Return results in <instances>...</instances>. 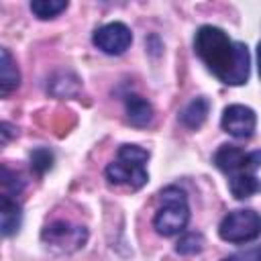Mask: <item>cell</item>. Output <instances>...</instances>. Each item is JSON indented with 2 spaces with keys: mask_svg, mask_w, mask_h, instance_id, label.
Listing matches in <instances>:
<instances>
[{
  "mask_svg": "<svg viewBox=\"0 0 261 261\" xmlns=\"http://www.w3.org/2000/svg\"><path fill=\"white\" fill-rule=\"evenodd\" d=\"M228 190L237 200H245L261 190V179L255 173H237V175H230Z\"/></svg>",
  "mask_w": 261,
  "mask_h": 261,
  "instance_id": "4fadbf2b",
  "label": "cell"
},
{
  "mask_svg": "<svg viewBox=\"0 0 261 261\" xmlns=\"http://www.w3.org/2000/svg\"><path fill=\"white\" fill-rule=\"evenodd\" d=\"M41 239L51 249H55L59 253H73L86 245L88 230L84 226H77V224H71L65 220H57L43 228Z\"/></svg>",
  "mask_w": 261,
  "mask_h": 261,
  "instance_id": "5b68a950",
  "label": "cell"
},
{
  "mask_svg": "<svg viewBox=\"0 0 261 261\" xmlns=\"http://www.w3.org/2000/svg\"><path fill=\"white\" fill-rule=\"evenodd\" d=\"M67 8V0H33L31 2V10L37 18L47 20V18H55L59 12H63Z\"/></svg>",
  "mask_w": 261,
  "mask_h": 261,
  "instance_id": "5bb4252c",
  "label": "cell"
},
{
  "mask_svg": "<svg viewBox=\"0 0 261 261\" xmlns=\"http://www.w3.org/2000/svg\"><path fill=\"white\" fill-rule=\"evenodd\" d=\"M149 153L137 145H122L118 149L116 161H112L106 167V177L110 184L118 186H128L133 190H139L147 184L149 173H147V163Z\"/></svg>",
  "mask_w": 261,
  "mask_h": 261,
  "instance_id": "7a4b0ae2",
  "label": "cell"
},
{
  "mask_svg": "<svg viewBox=\"0 0 261 261\" xmlns=\"http://www.w3.org/2000/svg\"><path fill=\"white\" fill-rule=\"evenodd\" d=\"M208 112H210V102H208V98L198 96V98L190 100V102L181 108V112H179V122H181L186 128L196 130V128H200V126L204 124Z\"/></svg>",
  "mask_w": 261,
  "mask_h": 261,
  "instance_id": "30bf717a",
  "label": "cell"
},
{
  "mask_svg": "<svg viewBox=\"0 0 261 261\" xmlns=\"http://www.w3.org/2000/svg\"><path fill=\"white\" fill-rule=\"evenodd\" d=\"M22 179H20V175H16V173H12L8 167H2V188H4V194L6 196H14V194H18L20 190H22Z\"/></svg>",
  "mask_w": 261,
  "mask_h": 261,
  "instance_id": "e0dca14e",
  "label": "cell"
},
{
  "mask_svg": "<svg viewBox=\"0 0 261 261\" xmlns=\"http://www.w3.org/2000/svg\"><path fill=\"white\" fill-rule=\"evenodd\" d=\"M124 110H126L128 122L135 124V126H147L153 118V106L149 104V100H145L139 94H128L126 96Z\"/></svg>",
  "mask_w": 261,
  "mask_h": 261,
  "instance_id": "8fae6325",
  "label": "cell"
},
{
  "mask_svg": "<svg viewBox=\"0 0 261 261\" xmlns=\"http://www.w3.org/2000/svg\"><path fill=\"white\" fill-rule=\"evenodd\" d=\"M222 261H237V257H226V259H222Z\"/></svg>",
  "mask_w": 261,
  "mask_h": 261,
  "instance_id": "ffe728a7",
  "label": "cell"
},
{
  "mask_svg": "<svg viewBox=\"0 0 261 261\" xmlns=\"http://www.w3.org/2000/svg\"><path fill=\"white\" fill-rule=\"evenodd\" d=\"M220 124L224 133H228L234 139H249L255 133L257 126V114L253 108L245 104H230L224 108Z\"/></svg>",
  "mask_w": 261,
  "mask_h": 261,
  "instance_id": "ba28073f",
  "label": "cell"
},
{
  "mask_svg": "<svg viewBox=\"0 0 261 261\" xmlns=\"http://www.w3.org/2000/svg\"><path fill=\"white\" fill-rule=\"evenodd\" d=\"M214 165L228 175L255 173L261 167V151L245 153L243 149H239L234 145H222L214 153Z\"/></svg>",
  "mask_w": 261,
  "mask_h": 261,
  "instance_id": "8992f818",
  "label": "cell"
},
{
  "mask_svg": "<svg viewBox=\"0 0 261 261\" xmlns=\"http://www.w3.org/2000/svg\"><path fill=\"white\" fill-rule=\"evenodd\" d=\"M204 249V237L200 232H186L177 243H175V251L179 255H196Z\"/></svg>",
  "mask_w": 261,
  "mask_h": 261,
  "instance_id": "9a60e30c",
  "label": "cell"
},
{
  "mask_svg": "<svg viewBox=\"0 0 261 261\" xmlns=\"http://www.w3.org/2000/svg\"><path fill=\"white\" fill-rule=\"evenodd\" d=\"M190 220V206L184 190L177 186H169L161 192V204L155 212L153 226L163 237H173L188 226Z\"/></svg>",
  "mask_w": 261,
  "mask_h": 261,
  "instance_id": "3957f363",
  "label": "cell"
},
{
  "mask_svg": "<svg viewBox=\"0 0 261 261\" xmlns=\"http://www.w3.org/2000/svg\"><path fill=\"white\" fill-rule=\"evenodd\" d=\"M194 51L204 65L226 86H243L249 80V49L245 43H234L230 37L212 24L196 31Z\"/></svg>",
  "mask_w": 261,
  "mask_h": 261,
  "instance_id": "6da1fadb",
  "label": "cell"
},
{
  "mask_svg": "<svg viewBox=\"0 0 261 261\" xmlns=\"http://www.w3.org/2000/svg\"><path fill=\"white\" fill-rule=\"evenodd\" d=\"M22 222V208L16 200H12V196L2 194L0 198V228L4 237L14 234L20 228Z\"/></svg>",
  "mask_w": 261,
  "mask_h": 261,
  "instance_id": "9c48e42d",
  "label": "cell"
},
{
  "mask_svg": "<svg viewBox=\"0 0 261 261\" xmlns=\"http://www.w3.org/2000/svg\"><path fill=\"white\" fill-rule=\"evenodd\" d=\"M257 63H259V75H261V43L257 45Z\"/></svg>",
  "mask_w": 261,
  "mask_h": 261,
  "instance_id": "d6986e66",
  "label": "cell"
},
{
  "mask_svg": "<svg viewBox=\"0 0 261 261\" xmlns=\"http://www.w3.org/2000/svg\"><path fill=\"white\" fill-rule=\"evenodd\" d=\"M18 84H20V73L10 51L0 49V94L8 96L12 90L18 88Z\"/></svg>",
  "mask_w": 261,
  "mask_h": 261,
  "instance_id": "7c38bea8",
  "label": "cell"
},
{
  "mask_svg": "<svg viewBox=\"0 0 261 261\" xmlns=\"http://www.w3.org/2000/svg\"><path fill=\"white\" fill-rule=\"evenodd\" d=\"M92 41L106 55H122L133 43V33L124 22L114 20V22H108L96 29Z\"/></svg>",
  "mask_w": 261,
  "mask_h": 261,
  "instance_id": "52a82bcc",
  "label": "cell"
},
{
  "mask_svg": "<svg viewBox=\"0 0 261 261\" xmlns=\"http://www.w3.org/2000/svg\"><path fill=\"white\" fill-rule=\"evenodd\" d=\"M218 234L226 243H251L261 234V216L255 210H232L222 218Z\"/></svg>",
  "mask_w": 261,
  "mask_h": 261,
  "instance_id": "277c9868",
  "label": "cell"
},
{
  "mask_svg": "<svg viewBox=\"0 0 261 261\" xmlns=\"http://www.w3.org/2000/svg\"><path fill=\"white\" fill-rule=\"evenodd\" d=\"M10 130H12V126L8 122H2V143H6L10 139V135H12Z\"/></svg>",
  "mask_w": 261,
  "mask_h": 261,
  "instance_id": "ac0fdd59",
  "label": "cell"
},
{
  "mask_svg": "<svg viewBox=\"0 0 261 261\" xmlns=\"http://www.w3.org/2000/svg\"><path fill=\"white\" fill-rule=\"evenodd\" d=\"M51 165H53V153H51L49 149L39 147V149H35V151L31 153V167H33L39 175L45 173L47 169H51Z\"/></svg>",
  "mask_w": 261,
  "mask_h": 261,
  "instance_id": "2e32d148",
  "label": "cell"
}]
</instances>
